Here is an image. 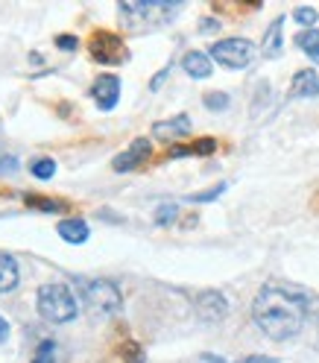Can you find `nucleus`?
I'll use <instances>...</instances> for the list:
<instances>
[{
  "instance_id": "1",
  "label": "nucleus",
  "mask_w": 319,
  "mask_h": 363,
  "mask_svg": "<svg viewBox=\"0 0 319 363\" xmlns=\"http://www.w3.org/2000/svg\"><path fill=\"white\" fill-rule=\"evenodd\" d=\"M308 305H310V293L299 287L267 284L252 302V320L269 340L284 343V340H293L305 328V320L310 316Z\"/></svg>"
},
{
  "instance_id": "2",
  "label": "nucleus",
  "mask_w": 319,
  "mask_h": 363,
  "mask_svg": "<svg viewBox=\"0 0 319 363\" xmlns=\"http://www.w3.org/2000/svg\"><path fill=\"white\" fill-rule=\"evenodd\" d=\"M38 313L44 316L47 323H71L74 316L79 313V302H77V293L62 284V281H50V284H41L38 287Z\"/></svg>"
},
{
  "instance_id": "3",
  "label": "nucleus",
  "mask_w": 319,
  "mask_h": 363,
  "mask_svg": "<svg viewBox=\"0 0 319 363\" xmlns=\"http://www.w3.org/2000/svg\"><path fill=\"white\" fill-rule=\"evenodd\" d=\"M79 293L82 299L94 308L97 313H118L121 305H123V296H121V287L108 279H97V281H82L79 284Z\"/></svg>"
},
{
  "instance_id": "4",
  "label": "nucleus",
  "mask_w": 319,
  "mask_h": 363,
  "mask_svg": "<svg viewBox=\"0 0 319 363\" xmlns=\"http://www.w3.org/2000/svg\"><path fill=\"white\" fill-rule=\"evenodd\" d=\"M179 9V4H121V15L129 21V27H162Z\"/></svg>"
},
{
  "instance_id": "5",
  "label": "nucleus",
  "mask_w": 319,
  "mask_h": 363,
  "mask_svg": "<svg viewBox=\"0 0 319 363\" xmlns=\"http://www.w3.org/2000/svg\"><path fill=\"white\" fill-rule=\"evenodd\" d=\"M208 56L223 67H229V71H240L255 59V44L249 38H223L208 50Z\"/></svg>"
},
{
  "instance_id": "6",
  "label": "nucleus",
  "mask_w": 319,
  "mask_h": 363,
  "mask_svg": "<svg viewBox=\"0 0 319 363\" xmlns=\"http://www.w3.org/2000/svg\"><path fill=\"white\" fill-rule=\"evenodd\" d=\"M88 48H91V56H94L100 65H121L126 62V48H123V38L115 35V33H94L88 41Z\"/></svg>"
},
{
  "instance_id": "7",
  "label": "nucleus",
  "mask_w": 319,
  "mask_h": 363,
  "mask_svg": "<svg viewBox=\"0 0 319 363\" xmlns=\"http://www.w3.org/2000/svg\"><path fill=\"white\" fill-rule=\"evenodd\" d=\"M152 155V144L147 138H135L121 155H115V162H111V170L115 173H129L135 167H141L147 158Z\"/></svg>"
},
{
  "instance_id": "8",
  "label": "nucleus",
  "mask_w": 319,
  "mask_h": 363,
  "mask_svg": "<svg viewBox=\"0 0 319 363\" xmlns=\"http://www.w3.org/2000/svg\"><path fill=\"white\" fill-rule=\"evenodd\" d=\"M196 313L202 323H220L229 313V302H225L220 290H202L196 296Z\"/></svg>"
},
{
  "instance_id": "9",
  "label": "nucleus",
  "mask_w": 319,
  "mask_h": 363,
  "mask_svg": "<svg viewBox=\"0 0 319 363\" xmlns=\"http://www.w3.org/2000/svg\"><path fill=\"white\" fill-rule=\"evenodd\" d=\"M91 97H94V103L103 108V111H111L118 103H121V79L115 74H103L94 79V85H91Z\"/></svg>"
},
{
  "instance_id": "10",
  "label": "nucleus",
  "mask_w": 319,
  "mask_h": 363,
  "mask_svg": "<svg viewBox=\"0 0 319 363\" xmlns=\"http://www.w3.org/2000/svg\"><path fill=\"white\" fill-rule=\"evenodd\" d=\"M152 135L162 141H173V138H185V135H191V118L188 115H176L170 121H158L152 126Z\"/></svg>"
},
{
  "instance_id": "11",
  "label": "nucleus",
  "mask_w": 319,
  "mask_h": 363,
  "mask_svg": "<svg viewBox=\"0 0 319 363\" xmlns=\"http://www.w3.org/2000/svg\"><path fill=\"white\" fill-rule=\"evenodd\" d=\"M261 53L267 59H279L284 53V18H276L269 24V30L264 33V41H261Z\"/></svg>"
},
{
  "instance_id": "12",
  "label": "nucleus",
  "mask_w": 319,
  "mask_h": 363,
  "mask_svg": "<svg viewBox=\"0 0 319 363\" xmlns=\"http://www.w3.org/2000/svg\"><path fill=\"white\" fill-rule=\"evenodd\" d=\"M319 94V77L316 71H296L293 82H290V97L293 100H308Z\"/></svg>"
},
{
  "instance_id": "13",
  "label": "nucleus",
  "mask_w": 319,
  "mask_h": 363,
  "mask_svg": "<svg viewBox=\"0 0 319 363\" xmlns=\"http://www.w3.org/2000/svg\"><path fill=\"white\" fill-rule=\"evenodd\" d=\"M181 67H185L188 77H194V79H208L214 74L211 56L208 53H199V50H191V53L181 56Z\"/></svg>"
},
{
  "instance_id": "14",
  "label": "nucleus",
  "mask_w": 319,
  "mask_h": 363,
  "mask_svg": "<svg viewBox=\"0 0 319 363\" xmlns=\"http://www.w3.org/2000/svg\"><path fill=\"white\" fill-rule=\"evenodd\" d=\"M56 235L65 240V243H85L88 240V223L85 220H79V217H71V220H62L59 225H56Z\"/></svg>"
},
{
  "instance_id": "15",
  "label": "nucleus",
  "mask_w": 319,
  "mask_h": 363,
  "mask_svg": "<svg viewBox=\"0 0 319 363\" xmlns=\"http://www.w3.org/2000/svg\"><path fill=\"white\" fill-rule=\"evenodd\" d=\"M18 264L9 252H0V293H9L18 287Z\"/></svg>"
},
{
  "instance_id": "16",
  "label": "nucleus",
  "mask_w": 319,
  "mask_h": 363,
  "mask_svg": "<svg viewBox=\"0 0 319 363\" xmlns=\"http://www.w3.org/2000/svg\"><path fill=\"white\" fill-rule=\"evenodd\" d=\"M296 44L319 65V30H302L299 35H296Z\"/></svg>"
},
{
  "instance_id": "17",
  "label": "nucleus",
  "mask_w": 319,
  "mask_h": 363,
  "mask_svg": "<svg viewBox=\"0 0 319 363\" xmlns=\"http://www.w3.org/2000/svg\"><path fill=\"white\" fill-rule=\"evenodd\" d=\"M24 202H27V208H35V211H44V214H56V211H62V208H65L59 199L33 196V194H27V196H24Z\"/></svg>"
},
{
  "instance_id": "18",
  "label": "nucleus",
  "mask_w": 319,
  "mask_h": 363,
  "mask_svg": "<svg viewBox=\"0 0 319 363\" xmlns=\"http://www.w3.org/2000/svg\"><path fill=\"white\" fill-rule=\"evenodd\" d=\"M293 21H296V24H302V30H316L319 12L313 6H296L293 9Z\"/></svg>"
},
{
  "instance_id": "19",
  "label": "nucleus",
  "mask_w": 319,
  "mask_h": 363,
  "mask_svg": "<svg viewBox=\"0 0 319 363\" xmlns=\"http://www.w3.org/2000/svg\"><path fill=\"white\" fill-rule=\"evenodd\" d=\"M30 173L35 179H41V182H47V179L56 176V162H53V158H35V162L30 164Z\"/></svg>"
},
{
  "instance_id": "20",
  "label": "nucleus",
  "mask_w": 319,
  "mask_h": 363,
  "mask_svg": "<svg viewBox=\"0 0 319 363\" xmlns=\"http://www.w3.org/2000/svg\"><path fill=\"white\" fill-rule=\"evenodd\" d=\"M202 103L211 111H223V108H229V94H225V91H208V94L202 97Z\"/></svg>"
},
{
  "instance_id": "21",
  "label": "nucleus",
  "mask_w": 319,
  "mask_h": 363,
  "mask_svg": "<svg viewBox=\"0 0 319 363\" xmlns=\"http://www.w3.org/2000/svg\"><path fill=\"white\" fill-rule=\"evenodd\" d=\"M225 182H220V185H214V188H208V191H199V194H191L188 196V202H214L217 196H223L225 194Z\"/></svg>"
},
{
  "instance_id": "22",
  "label": "nucleus",
  "mask_w": 319,
  "mask_h": 363,
  "mask_svg": "<svg viewBox=\"0 0 319 363\" xmlns=\"http://www.w3.org/2000/svg\"><path fill=\"white\" fill-rule=\"evenodd\" d=\"M176 217H179V206H176V202H164V206H158L155 223H158V225H170Z\"/></svg>"
},
{
  "instance_id": "23",
  "label": "nucleus",
  "mask_w": 319,
  "mask_h": 363,
  "mask_svg": "<svg viewBox=\"0 0 319 363\" xmlns=\"http://www.w3.org/2000/svg\"><path fill=\"white\" fill-rule=\"evenodd\" d=\"M33 363H56V343H53V340H44V343L38 346Z\"/></svg>"
},
{
  "instance_id": "24",
  "label": "nucleus",
  "mask_w": 319,
  "mask_h": 363,
  "mask_svg": "<svg viewBox=\"0 0 319 363\" xmlns=\"http://www.w3.org/2000/svg\"><path fill=\"white\" fill-rule=\"evenodd\" d=\"M191 150H194V155H211V152L217 150V141H214V138H199Z\"/></svg>"
},
{
  "instance_id": "25",
  "label": "nucleus",
  "mask_w": 319,
  "mask_h": 363,
  "mask_svg": "<svg viewBox=\"0 0 319 363\" xmlns=\"http://www.w3.org/2000/svg\"><path fill=\"white\" fill-rule=\"evenodd\" d=\"M56 48L65 50V53H71V50L79 48V41H77V35H56Z\"/></svg>"
},
{
  "instance_id": "26",
  "label": "nucleus",
  "mask_w": 319,
  "mask_h": 363,
  "mask_svg": "<svg viewBox=\"0 0 319 363\" xmlns=\"http://www.w3.org/2000/svg\"><path fill=\"white\" fill-rule=\"evenodd\" d=\"M123 360H129V363H144V352L135 346V343H126V346H123Z\"/></svg>"
},
{
  "instance_id": "27",
  "label": "nucleus",
  "mask_w": 319,
  "mask_h": 363,
  "mask_svg": "<svg viewBox=\"0 0 319 363\" xmlns=\"http://www.w3.org/2000/svg\"><path fill=\"white\" fill-rule=\"evenodd\" d=\"M223 24H220V21L217 18H202V24H199V33H205V35H208V33H217Z\"/></svg>"
},
{
  "instance_id": "28",
  "label": "nucleus",
  "mask_w": 319,
  "mask_h": 363,
  "mask_svg": "<svg viewBox=\"0 0 319 363\" xmlns=\"http://www.w3.org/2000/svg\"><path fill=\"white\" fill-rule=\"evenodd\" d=\"M237 363H279V360L276 357H267V354H246Z\"/></svg>"
},
{
  "instance_id": "29",
  "label": "nucleus",
  "mask_w": 319,
  "mask_h": 363,
  "mask_svg": "<svg viewBox=\"0 0 319 363\" xmlns=\"http://www.w3.org/2000/svg\"><path fill=\"white\" fill-rule=\"evenodd\" d=\"M15 170H18V162H15L12 155H4V158H0V173H15Z\"/></svg>"
},
{
  "instance_id": "30",
  "label": "nucleus",
  "mask_w": 319,
  "mask_h": 363,
  "mask_svg": "<svg viewBox=\"0 0 319 363\" xmlns=\"http://www.w3.org/2000/svg\"><path fill=\"white\" fill-rule=\"evenodd\" d=\"M167 74H170V67H164V71H158V74L152 77V82H150V88H152V91H158V88H162V82L167 79Z\"/></svg>"
},
{
  "instance_id": "31",
  "label": "nucleus",
  "mask_w": 319,
  "mask_h": 363,
  "mask_svg": "<svg viewBox=\"0 0 319 363\" xmlns=\"http://www.w3.org/2000/svg\"><path fill=\"white\" fill-rule=\"evenodd\" d=\"M9 340V323H6V316L0 313V343H6Z\"/></svg>"
},
{
  "instance_id": "32",
  "label": "nucleus",
  "mask_w": 319,
  "mask_h": 363,
  "mask_svg": "<svg viewBox=\"0 0 319 363\" xmlns=\"http://www.w3.org/2000/svg\"><path fill=\"white\" fill-rule=\"evenodd\" d=\"M196 363H225V360H223L220 354H202Z\"/></svg>"
}]
</instances>
